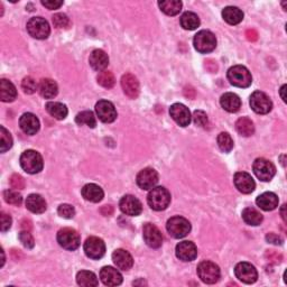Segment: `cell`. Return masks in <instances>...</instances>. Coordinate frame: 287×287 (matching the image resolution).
<instances>
[{"label":"cell","instance_id":"7402d4cb","mask_svg":"<svg viewBox=\"0 0 287 287\" xmlns=\"http://www.w3.org/2000/svg\"><path fill=\"white\" fill-rule=\"evenodd\" d=\"M100 278L107 286H118L123 283V275L118 269L106 266L100 271Z\"/></svg>","mask_w":287,"mask_h":287},{"label":"cell","instance_id":"f6af8a7d","mask_svg":"<svg viewBox=\"0 0 287 287\" xmlns=\"http://www.w3.org/2000/svg\"><path fill=\"white\" fill-rule=\"evenodd\" d=\"M52 20L56 28H66L70 25V19L65 14H55L52 17Z\"/></svg>","mask_w":287,"mask_h":287},{"label":"cell","instance_id":"7c38bea8","mask_svg":"<svg viewBox=\"0 0 287 287\" xmlns=\"http://www.w3.org/2000/svg\"><path fill=\"white\" fill-rule=\"evenodd\" d=\"M95 112L102 123L110 124L117 119L116 108L108 100H100L99 102H97Z\"/></svg>","mask_w":287,"mask_h":287},{"label":"cell","instance_id":"60d3db41","mask_svg":"<svg viewBox=\"0 0 287 287\" xmlns=\"http://www.w3.org/2000/svg\"><path fill=\"white\" fill-rule=\"evenodd\" d=\"M218 146L221 149L222 152L229 153L232 151L233 148V140L231 138V136L228 133H221L218 136Z\"/></svg>","mask_w":287,"mask_h":287},{"label":"cell","instance_id":"f1b7e54d","mask_svg":"<svg viewBox=\"0 0 287 287\" xmlns=\"http://www.w3.org/2000/svg\"><path fill=\"white\" fill-rule=\"evenodd\" d=\"M38 92L45 99H53L59 92V88L52 79H43L38 84Z\"/></svg>","mask_w":287,"mask_h":287},{"label":"cell","instance_id":"74e56055","mask_svg":"<svg viewBox=\"0 0 287 287\" xmlns=\"http://www.w3.org/2000/svg\"><path fill=\"white\" fill-rule=\"evenodd\" d=\"M76 123L80 126L85 125L90 128H94L97 126V120L92 111H82L78 113L76 117Z\"/></svg>","mask_w":287,"mask_h":287},{"label":"cell","instance_id":"e575fe53","mask_svg":"<svg viewBox=\"0 0 287 287\" xmlns=\"http://www.w3.org/2000/svg\"><path fill=\"white\" fill-rule=\"evenodd\" d=\"M158 6L160 10L169 16H175L182 10V3L179 0H163L158 3Z\"/></svg>","mask_w":287,"mask_h":287},{"label":"cell","instance_id":"30bf717a","mask_svg":"<svg viewBox=\"0 0 287 287\" xmlns=\"http://www.w3.org/2000/svg\"><path fill=\"white\" fill-rule=\"evenodd\" d=\"M250 107L256 113L266 114L271 112L273 108V102L271 98L266 93L261 92V91H255V92L250 95Z\"/></svg>","mask_w":287,"mask_h":287},{"label":"cell","instance_id":"f5cc1de1","mask_svg":"<svg viewBox=\"0 0 287 287\" xmlns=\"http://www.w3.org/2000/svg\"><path fill=\"white\" fill-rule=\"evenodd\" d=\"M266 240L268 241V243H271V244H274V245H282L283 244V239L280 238L278 234L276 233H268L267 236H266Z\"/></svg>","mask_w":287,"mask_h":287},{"label":"cell","instance_id":"11a10c76","mask_svg":"<svg viewBox=\"0 0 287 287\" xmlns=\"http://www.w3.org/2000/svg\"><path fill=\"white\" fill-rule=\"evenodd\" d=\"M247 38L249 39V41H256L257 39V33H256V31H254V30H250V31H248L247 32Z\"/></svg>","mask_w":287,"mask_h":287},{"label":"cell","instance_id":"d590c367","mask_svg":"<svg viewBox=\"0 0 287 287\" xmlns=\"http://www.w3.org/2000/svg\"><path fill=\"white\" fill-rule=\"evenodd\" d=\"M241 216L244 221L249 226H259L262 222V214L255 208H246Z\"/></svg>","mask_w":287,"mask_h":287},{"label":"cell","instance_id":"6f0895ef","mask_svg":"<svg viewBox=\"0 0 287 287\" xmlns=\"http://www.w3.org/2000/svg\"><path fill=\"white\" fill-rule=\"evenodd\" d=\"M285 209H286V204H284V205L282 206V210H280V213H282V218H283L284 222L287 221V219H286V213H285Z\"/></svg>","mask_w":287,"mask_h":287},{"label":"cell","instance_id":"5bb4252c","mask_svg":"<svg viewBox=\"0 0 287 287\" xmlns=\"http://www.w3.org/2000/svg\"><path fill=\"white\" fill-rule=\"evenodd\" d=\"M234 274H236V277L245 284L255 283L258 278L257 269L249 262H239L234 268Z\"/></svg>","mask_w":287,"mask_h":287},{"label":"cell","instance_id":"484cf974","mask_svg":"<svg viewBox=\"0 0 287 287\" xmlns=\"http://www.w3.org/2000/svg\"><path fill=\"white\" fill-rule=\"evenodd\" d=\"M82 197L87 201H90V202L98 203L105 197V193H103V190L99 185L90 183V184L83 186Z\"/></svg>","mask_w":287,"mask_h":287},{"label":"cell","instance_id":"bcb514c9","mask_svg":"<svg viewBox=\"0 0 287 287\" xmlns=\"http://www.w3.org/2000/svg\"><path fill=\"white\" fill-rule=\"evenodd\" d=\"M60 217L64 218V219H72L76 216V209L73 208L70 204H61L57 209Z\"/></svg>","mask_w":287,"mask_h":287},{"label":"cell","instance_id":"db71d44e","mask_svg":"<svg viewBox=\"0 0 287 287\" xmlns=\"http://www.w3.org/2000/svg\"><path fill=\"white\" fill-rule=\"evenodd\" d=\"M112 212H113V209H112V206H111V205H105V206H102L101 213H102L103 216L109 217V216H111V214H112Z\"/></svg>","mask_w":287,"mask_h":287},{"label":"cell","instance_id":"8992f818","mask_svg":"<svg viewBox=\"0 0 287 287\" xmlns=\"http://www.w3.org/2000/svg\"><path fill=\"white\" fill-rule=\"evenodd\" d=\"M198 275L200 279L205 284H214L220 279V268L214 262L205 260L199 264Z\"/></svg>","mask_w":287,"mask_h":287},{"label":"cell","instance_id":"9a60e30c","mask_svg":"<svg viewBox=\"0 0 287 287\" xmlns=\"http://www.w3.org/2000/svg\"><path fill=\"white\" fill-rule=\"evenodd\" d=\"M158 183V174L154 169L147 168L140 171L137 175V184L141 190H152Z\"/></svg>","mask_w":287,"mask_h":287},{"label":"cell","instance_id":"8d00e7d4","mask_svg":"<svg viewBox=\"0 0 287 287\" xmlns=\"http://www.w3.org/2000/svg\"><path fill=\"white\" fill-rule=\"evenodd\" d=\"M236 129L238 133L244 137H249L255 133V126L249 118H239L236 123Z\"/></svg>","mask_w":287,"mask_h":287},{"label":"cell","instance_id":"9f6ffc18","mask_svg":"<svg viewBox=\"0 0 287 287\" xmlns=\"http://www.w3.org/2000/svg\"><path fill=\"white\" fill-rule=\"evenodd\" d=\"M286 84H284L282 88H280V97H282V99L284 102H286V95H285V91H286Z\"/></svg>","mask_w":287,"mask_h":287},{"label":"cell","instance_id":"ee69618b","mask_svg":"<svg viewBox=\"0 0 287 287\" xmlns=\"http://www.w3.org/2000/svg\"><path fill=\"white\" fill-rule=\"evenodd\" d=\"M20 243L22 244V246L26 247L27 249H32L35 246V240H34L32 233L27 230L21 231L18 236Z\"/></svg>","mask_w":287,"mask_h":287},{"label":"cell","instance_id":"b9f144b4","mask_svg":"<svg viewBox=\"0 0 287 287\" xmlns=\"http://www.w3.org/2000/svg\"><path fill=\"white\" fill-rule=\"evenodd\" d=\"M4 199L6 202L13 205H20L22 202L21 195L14 190H6L4 192Z\"/></svg>","mask_w":287,"mask_h":287},{"label":"cell","instance_id":"cb8c5ba5","mask_svg":"<svg viewBox=\"0 0 287 287\" xmlns=\"http://www.w3.org/2000/svg\"><path fill=\"white\" fill-rule=\"evenodd\" d=\"M256 203L264 211H273L278 206V197L273 192H265L257 198Z\"/></svg>","mask_w":287,"mask_h":287},{"label":"cell","instance_id":"7dc6e473","mask_svg":"<svg viewBox=\"0 0 287 287\" xmlns=\"http://www.w3.org/2000/svg\"><path fill=\"white\" fill-rule=\"evenodd\" d=\"M193 120H194L195 124H197L198 126H200V127L205 128L206 126L209 125L208 116H206V113L204 111H202V110L194 111V113H193Z\"/></svg>","mask_w":287,"mask_h":287},{"label":"cell","instance_id":"3957f363","mask_svg":"<svg viewBox=\"0 0 287 287\" xmlns=\"http://www.w3.org/2000/svg\"><path fill=\"white\" fill-rule=\"evenodd\" d=\"M228 80L234 87L248 88L252 83L251 74L248 68L243 65H234L228 70Z\"/></svg>","mask_w":287,"mask_h":287},{"label":"cell","instance_id":"277c9868","mask_svg":"<svg viewBox=\"0 0 287 287\" xmlns=\"http://www.w3.org/2000/svg\"><path fill=\"white\" fill-rule=\"evenodd\" d=\"M166 229H168L169 233L172 237L175 239H181L186 237L191 231V223L183 217H173L168 221L166 225Z\"/></svg>","mask_w":287,"mask_h":287},{"label":"cell","instance_id":"44dd1931","mask_svg":"<svg viewBox=\"0 0 287 287\" xmlns=\"http://www.w3.org/2000/svg\"><path fill=\"white\" fill-rule=\"evenodd\" d=\"M19 126L26 135H35L41 127L38 118L34 113L26 112L19 119Z\"/></svg>","mask_w":287,"mask_h":287},{"label":"cell","instance_id":"2e32d148","mask_svg":"<svg viewBox=\"0 0 287 287\" xmlns=\"http://www.w3.org/2000/svg\"><path fill=\"white\" fill-rule=\"evenodd\" d=\"M120 210L123 211V213L130 217H137L141 213L142 205L140 201L137 199L134 195H125V197L120 200Z\"/></svg>","mask_w":287,"mask_h":287},{"label":"cell","instance_id":"ac0fdd59","mask_svg":"<svg viewBox=\"0 0 287 287\" xmlns=\"http://www.w3.org/2000/svg\"><path fill=\"white\" fill-rule=\"evenodd\" d=\"M234 186L238 188V191L244 194L252 193L256 187V183L251 175L246 172H238L233 177Z\"/></svg>","mask_w":287,"mask_h":287},{"label":"cell","instance_id":"d6986e66","mask_svg":"<svg viewBox=\"0 0 287 287\" xmlns=\"http://www.w3.org/2000/svg\"><path fill=\"white\" fill-rule=\"evenodd\" d=\"M176 257L183 261H192L198 257V248L192 241H182L176 246Z\"/></svg>","mask_w":287,"mask_h":287},{"label":"cell","instance_id":"1f68e13d","mask_svg":"<svg viewBox=\"0 0 287 287\" xmlns=\"http://www.w3.org/2000/svg\"><path fill=\"white\" fill-rule=\"evenodd\" d=\"M45 108H46V111L51 114V116L57 120L65 119L68 112L66 106L63 105L61 102H53V101L47 102Z\"/></svg>","mask_w":287,"mask_h":287},{"label":"cell","instance_id":"5b68a950","mask_svg":"<svg viewBox=\"0 0 287 287\" xmlns=\"http://www.w3.org/2000/svg\"><path fill=\"white\" fill-rule=\"evenodd\" d=\"M194 49L202 54L210 53L217 47V38L210 31H201L193 39Z\"/></svg>","mask_w":287,"mask_h":287},{"label":"cell","instance_id":"4316f807","mask_svg":"<svg viewBox=\"0 0 287 287\" xmlns=\"http://www.w3.org/2000/svg\"><path fill=\"white\" fill-rule=\"evenodd\" d=\"M26 208L33 213H43L46 211V202L39 194H31L26 199Z\"/></svg>","mask_w":287,"mask_h":287},{"label":"cell","instance_id":"52a82bcc","mask_svg":"<svg viewBox=\"0 0 287 287\" xmlns=\"http://www.w3.org/2000/svg\"><path fill=\"white\" fill-rule=\"evenodd\" d=\"M57 243L66 250H76L81 244V238L74 229L63 228L57 232Z\"/></svg>","mask_w":287,"mask_h":287},{"label":"cell","instance_id":"f907efd6","mask_svg":"<svg viewBox=\"0 0 287 287\" xmlns=\"http://www.w3.org/2000/svg\"><path fill=\"white\" fill-rule=\"evenodd\" d=\"M266 258H267L269 261L275 262V264H279L283 259L282 255L278 254V252L275 251V250H268L266 252Z\"/></svg>","mask_w":287,"mask_h":287},{"label":"cell","instance_id":"681fc988","mask_svg":"<svg viewBox=\"0 0 287 287\" xmlns=\"http://www.w3.org/2000/svg\"><path fill=\"white\" fill-rule=\"evenodd\" d=\"M2 231L3 232H6L7 230H9L10 227H11V217L7 213H5V212H3L2 213Z\"/></svg>","mask_w":287,"mask_h":287},{"label":"cell","instance_id":"d6a6232c","mask_svg":"<svg viewBox=\"0 0 287 287\" xmlns=\"http://www.w3.org/2000/svg\"><path fill=\"white\" fill-rule=\"evenodd\" d=\"M181 26L186 31H194L200 26V18L197 14L192 11H186V13L181 16Z\"/></svg>","mask_w":287,"mask_h":287},{"label":"cell","instance_id":"ba28073f","mask_svg":"<svg viewBox=\"0 0 287 287\" xmlns=\"http://www.w3.org/2000/svg\"><path fill=\"white\" fill-rule=\"evenodd\" d=\"M27 32L36 39H46L51 33V27L46 19L42 17H33L27 22Z\"/></svg>","mask_w":287,"mask_h":287},{"label":"cell","instance_id":"9c48e42d","mask_svg":"<svg viewBox=\"0 0 287 287\" xmlns=\"http://www.w3.org/2000/svg\"><path fill=\"white\" fill-rule=\"evenodd\" d=\"M254 173L262 182H269L276 174V168L271 160L265 158H257L254 162Z\"/></svg>","mask_w":287,"mask_h":287},{"label":"cell","instance_id":"c3c4849f","mask_svg":"<svg viewBox=\"0 0 287 287\" xmlns=\"http://www.w3.org/2000/svg\"><path fill=\"white\" fill-rule=\"evenodd\" d=\"M10 185L16 190H22L25 187V181L20 175L14 174L10 177Z\"/></svg>","mask_w":287,"mask_h":287},{"label":"cell","instance_id":"ffe728a7","mask_svg":"<svg viewBox=\"0 0 287 287\" xmlns=\"http://www.w3.org/2000/svg\"><path fill=\"white\" fill-rule=\"evenodd\" d=\"M122 88L125 94L130 98V99H136L139 95V82L133 74L127 73L122 78Z\"/></svg>","mask_w":287,"mask_h":287},{"label":"cell","instance_id":"e0dca14e","mask_svg":"<svg viewBox=\"0 0 287 287\" xmlns=\"http://www.w3.org/2000/svg\"><path fill=\"white\" fill-rule=\"evenodd\" d=\"M170 114L171 117L173 118L174 122L180 125L181 127H186V126L190 125L191 123V112L188 110V108H186L182 103H174L173 106L170 108Z\"/></svg>","mask_w":287,"mask_h":287},{"label":"cell","instance_id":"4fadbf2b","mask_svg":"<svg viewBox=\"0 0 287 287\" xmlns=\"http://www.w3.org/2000/svg\"><path fill=\"white\" fill-rule=\"evenodd\" d=\"M142 236L144 240L147 244V246L151 247V248H159L160 246L163 245V236L162 232L159 231V229L152 225V223H146L142 228Z\"/></svg>","mask_w":287,"mask_h":287},{"label":"cell","instance_id":"f35d334b","mask_svg":"<svg viewBox=\"0 0 287 287\" xmlns=\"http://www.w3.org/2000/svg\"><path fill=\"white\" fill-rule=\"evenodd\" d=\"M13 146V137L4 126L0 127V152L6 153Z\"/></svg>","mask_w":287,"mask_h":287},{"label":"cell","instance_id":"4dcf8cb0","mask_svg":"<svg viewBox=\"0 0 287 287\" xmlns=\"http://www.w3.org/2000/svg\"><path fill=\"white\" fill-rule=\"evenodd\" d=\"M222 17L228 24L230 25H237L239 22L243 21L244 19V13L243 10H240L237 7H232V6H229L222 10Z\"/></svg>","mask_w":287,"mask_h":287},{"label":"cell","instance_id":"816d5d0a","mask_svg":"<svg viewBox=\"0 0 287 287\" xmlns=\"http://www.w3.org/2000/svg\"><path fill=\"white\" fill-rule=\"evenodd\" d=\"M42 5L50 10H55L61 7L63 2H57V0H47V2H45V0H42Z\"/></svg>","mask_w":287,"mask_h":287},{"label":"cell","instance_id":"83f0119b","mask_svg":"<svg viewBox=\"0 0 287 287\" xmlns=\"http://www.w3.org/2000/svg\"><path fill=\"white\" fill-rule=\"evenodd\" d=\"M220 103H221V107L225 109L226 111L228 112H237L240 110L241 108V100L240 98L231 92H228L225 93L220 99Z\"/></svg>","mask_w":287,"mask_h":287},{"label":"cell","instance_id":"7bdbcfd3","mask_svg":"<svg viewBox=\"0 0 287 287\" xmlns=\"http://www.w3.org/2000/svg\"><path fill=\"white\" fill-rule=\"evenodd\" d=\"M21 89L24 90V92L27 94H33L38 90V84L36 83L35 80L31 77H27L21 82Z\"/></svg>","mask_w":287,"mask_h":287},{"label":"cell","instance_id":"7a4b0ae2","mask_svg":"<svg viewBox=\"0 0 287 287\" xmlns=\"http://www.w3.org/2000/svg\"><path fill=\"white\" fill-rule=\"evenodd\" d=\"M147 203L155 211H163L171 203V193L163 186L154 187L148 193Z\"/></svg>","mask_w":287,"mask_h":287},{"label":"cell","instance_id":"6da1fadb","mask_svg":"<svg viewBox=\"0 0 287 287\" xmlns=\"http://www.w3.org/2000/svg\"><path fill=\"white\" fill-rule=\"evenodd\" d=\"M20 166L28 174H37L43 170L44 162L42 155L33 149H28L21 154Z\"/></svg>","mask_w":287,"mask_h":287},{"label":"cell","instance_id":"f546056e","mask_svg":"<svg viewBox=\"0 0 287 287\" xmlns=\"http://www.w3.org/2000/svg\"><path fill=\"white\" fill-rule=\"evenodd\" d=\"M17 98L15 85L6 79L0 80V99L4 102H11Z\"/></svg>","mask_w":287,"mask_h":287},{"label":"cell","instance_id":"d4e9b609","mask_svg":"<svg viewBox=\"0 0 287 287\" xmlns=\"http://www.w3.org/2000/svg\"><path fill=\"white\" fill-rule=\"evenodd\" d=\"M90 65L95 71H105V68L109 64V57L106 54V52L102 50H94L90 55Z\"/></svg>","mask_w":287,"mask_h":287},{"label":"cell","instance_id":"836d02e7","mask_svg":"<svg viewBox=\"0 0 287 287\" xmlns=\"http://www.w3.org/2000/svg\"><path fill=\"white\" fill-rule=\"evenodd\" d=\"M77 282L80 286L83 287H95L99 285L95 274L89 271H81L77 275Z\"/></svg>","mask_w":287,"mask_h":287},{"label":"cell","instance_id":"603a6c76","mask_svg":"<svg viewBox=\"0 0 287 287\" xmlns=\"http://www.w3.org/2000/svg\"><path fill=\"white\" fill-rule=\"evenodd\" d=\"M112 260L119 269L122 271H129L134 265V259L128 251L124 249H117L113 251Z\"/></svg>","mask_w":287,"mask_h":287},{"label":"cell","instance_id":"ab89813d","mask_svg":"<svg viewBox=\"0 0 287 287\" xmlns=\"http://www.w3.org/2000/svg\"><path fill=\"white\" fill-rule=\"evenodd\" d=\"M97 80H98V83L106 89H111L114 83H116V79H114V76L110 71L99 72Z\"/></svg>","mask_w":287,"mask_h":287},{"label":"cell","instance_id":"8fae6325","mask_svg":"<svg viewBox=\"0 0 287 287\" xmlns=\"http://www.w3.org/2000/svg\"><path fill=\"white\" fill-rule=\"evenodd\" d=\"M84 252L91 259H100L106 254V245L98 237H90L84 243Z\"/></svg>","mask_w":287,"mask_h":287}]
</instances>
